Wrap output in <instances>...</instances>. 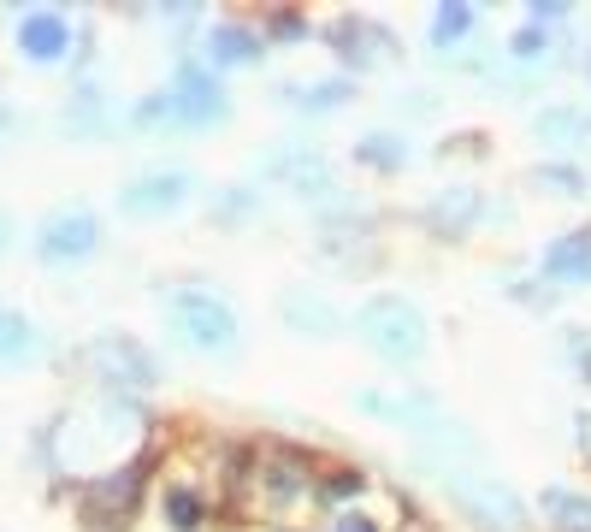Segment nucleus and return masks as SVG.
I'll return each instance as SVG.
<instances>
[{
	"instance_id": "obj_1",
	"label": "nucleus",
	"mask_w": 591,
	"mask_h": 532,
	"mask_svg": "<svg viewBox=\"0 0 591 532\" xmlns=\"http://www.w3.org/2000/svg\"><path fill=\"white\" fill-rule=\"evenodd\" d=\"M355 332L391 367H408V361L426 355V320H420V308L408 296H373V302H361L355 308Z\"/></svg>"
},
{
	"instance_id": "obj_2",
	"label": "nucleus",
	"mask_w": 591,
	"mask_h": 532,
	"mask_svg": "<svg viewBox=\"0 0 591 532\" xmlns=\"http://www.w3.org/2000/svg\"><path fill=\"white\" fill-rule=\"evenodd\" d=\"M136 438H142V414H136L131 402H119V397L89 402V408H77L66 420V462L83 467L89 444H101V467H113Z\"/></svg>"
},
{
	"instance_id": "obj_3",
	"label": "nucleus",
	"mask_w": 591,
	"mask_h": 532,
	"mask_svg": "<svg viewBox=\"0 0 591 532\" xmlns=\"http://www.w3.org/2000/svg\"><path fill=\"white\" fill-rule=\"evenodd\" d=\"M166 314H172L178 337H184L190 349H201V355H231V349H237V314H231V302H219L213 290H172Z\"/></svg>"
},
{
	"instance_id": "obj_4",
	"label": "nucleus",
	"mask_w": 591,
	"mask_h": 532,
	"mask_svg": "<svg viewBox=\"0 0 591 532\" xmlns=\"http://www.w3.org/2000/svg\"><path fill=\"white\" fill-rule=\"evenodd\" d=\"M444 491L456 497L467 515H479V521H491V527L503 521V527L515 532V527H521V515H526V509H521V497H515L509 485L485 479V473H461V467H444Z\"/></svg>"
},
{
	"instance_id": "obj_5",
	"label": "nucleus",
	"mask_w": 591,
	"mask_h": 532,
	"mask_svg": "<svg viewBox=\"0 0 591 532\" xmlns=\"http://www.w3.org/2000/svg\"><path fill=\"white\" fill-rule=\"evenodd\" d=\"M89 361H95V373H101L107 385H125V391H148L154 373H160L154 355L125 332H101L95 343H89Z\"/></svg>"
},
{
	"instance_id": "obj_6",
	"label": "nucleus",
	"mask_w": 591,
	"mask_h": 532,
	"mask_svg": "<svg viewBox=\"0 0 591 532\" xmlns=\"http://www.w3.org/2000/svg\"><path fill=\"white\" fill-rule=\"evenodd\" d=\"M95 243H101V219L89 207H60L36 231V255L42 261H83V255H95Z\"/></svg>"
},
{
	"instance_id": "obj_7",
	"label": "nucleus",
	"mask_w": 591,
	"mask_h": 532,
	"mask_svg": "<svg viewBox=\"0 0 591 532\" xmlns=\"http://www.w3.org/2000/svg\"><path fill=\"white\" fill-rule=\"evenodd\" d=\"M184 196H190V172H148V178L125 184L119 207H125L131 219H154V213H172Z\"/></svg>"
},
{
	"instance_id": "obj_8",
	"label": "nucleus",
	"mask_w": 591,
	"mask_h": 532,
	"mask_svg": "<svg viewBox=\"0 0 591 532\" xmlns=\"http://www.w3.org/2000/svg\"><path fill=\"white\" fill-rule=\"evenodd\" d=\"M172 119H190V125L225 119V95H219V83H207L201 66H184L178 89H172Z\"/></svg>"
},
{
	"instance_id": "obj_9",
	"label": "nucleus",
	"mask_w": 591,
	"mask_h": 532,
	"mask_svg": "<svg viewBox=\"0 0 591 532\" xmlns=\"http://www.w3.org/2000/svg\"><path fill=\"white\" fill-rule=\"evenodd\" d=\"M18 48H24L30 60H60L71 48V24L60 12H24V18H18Z\"/></svg>"
},
{
	"instance_id": "obj_10",
	"label": "nucleus",
	"mask_w": 591,
	"mask_h": 532,
	"mask_svg": "<svg viewBox=\"0 0 591 532\" xmlns=\"http://www.w3.org/2000/svg\"><path fill=\"white\" fill-rule=\"evenodd\" d=\"M544 148H591V113L586 107H544L532 119Z\"/></svg>"
},
{
	"instance_id": "obj_11",
	"label": "nucleus",
	"mask_w": 591,
	"mask_h": 532,
	"mask_svg": "<svg viewBox=\"0 0 591 532\" xmlns=\"http://www.w3.org/2000/svg\"><path fill=\"white\" fill-rule=\"evenodd\" d=\"M544 272L562 284H591V231H568L544 249Z\"/></svg>"
},
{
	"instance_id": "obj_12",
	"label": "nucleus",
	"mask_w": 591,
	"mask_h": 532,
	"mask_svg": "<svg viewBox=\"0 0 591 532\" xmlns=\"http://www.w3.org/2000/svg\"><path fill=\"white\" fill-rule=\"evenodd\" d=\"M261 54V36L249 24H213L207 30V66H249Z\"/></svg>"
},
{
	"instance_id": "obj_13",
	"label": "nucleus",
	"mask_w": 591,
	"mask_h": 532,
	"mask_svg": "<svg viewBox=\"0 0 591 532\" xmlns=\"http://www.w3.org/2000/svg\"><path fill=\"white\" fill-rule=\"evenodd\" d=\"M538 509H544V521H550L556 532H591V497H586V491L550 485V491L538 497Z\"/></svg>"
},
{
	"instance_id": "obj_14",
	"label": "nucleus",
	"mask_w": 591,
	"mask_h": 532,
	"mask_svg": "<svg viewBox=\"0 0 591 532\" xmlns=\"http://www.w3.org/2000/svg\"><path fill=\"white\" fill-rule=\"evenodd\" d=\"M284 320H290L296 332H314V337L337 332V308L320 302V296H302V290H290V296H284Z\"/></svg>"
},
{
	"instance_id": "obj_15",
	"label": "nucleus",
	"mask_w": 591,
	"mask_h": 532,
	"mask_svg": "<svg viewBox=\"0 0 591 532\" xmlns=\"http://www.w3.org/2000/svg\"><path fill=\"white\" fill-rule=\"evenodd\" d=\"M36 355V326L18 308H0V361H30Z\"/></svg>"
},
{
	"instance_id": "obj_16",
	"label": "nucleus",
	"mask_w": 591,
	"mask_h": 532,
	"mask_svg": "<svg viewBox=\"0 0 591 532\" xmlns=\"http://www.w3.org/2000/svg\"><path fill=\"white\" fill-rule=\"evenodd\" d=\"M355 160H361V166H373V172H396V166L408 160V148H402V136L373 131V136H361V142H355Z\"/></svg>"
},
{
	"instance_id": "obj_17",
	"label": "nucleus",
	"mask_w": 591,
	"mask_h": 532,
	"mask_svg": "<svg viewBox=\"0 0 591 532\" xmlns=\"http://www.w3.org/2000/svg\"><path fill=\"white\" fill-rule=\"evenodd\" d=\"M467 24H473V6H456V0H450V6H438V12H432V42H438V48H450V42L467 36Z\"/></svg>"
},
{
	"instance_id": "obj_18",
	"label": "nucleus",
	"mask_w": 591,
	"mask_h": 532,
	"mask_svg": "<svg viewBox=\"0 0 591 532\" xmlns=\"http://www.w3.org/2000/svg\"><path fill=\"white\" fill-rule=\"evenodd\" d=\"M473 213H479V196H473V190H444V201L432 207V225H450V231H461Z\"/></svg>"
},
{
	"instance_id": "obj_19",
	"label": "nucleus",
	"mask_w": 591,
	"mask_h": 532,
	"mask_svg": "<svg viewBox=\"0 0 591 532\" xmlns=\"http://www.w3.org/2000/svg\"><path fill=\"white\" fill-rule=\"evenodd\" d=\"M166 521H172L178 532L201 527V497L190 491V485H172V491H166Z\"/></svg>"
},
{
	"instance_id": "obj_20",
	"label": "nucleus",
	"mask_w": 591,
	"mask_h": 532,
	"mask_svg": "<svg viewBox=\"0 0 591 532\" xmlns=\"http://www.w3.org/2000/svg\"><path fill=\"white\" fill-rule=\"evenodd\" d=\"M532 178H538L544 190H562V196H580V190H586V178H580L574 166H538Z\"/></svg>"
},
{
	"instance_id": "obj_21",
	"label": "nucleus",
	"mask_w": 591,
	"mask_h": 532,
	"mask_svg": "<svg viewBox=\"0 0 591 532\" xmlns=\"http://www.w3.org/2000/svg\"><path fill=\"white\" fill-rule=\"evenodd\" d=\"M509 48H515V60H538V54L550 48V36H544V24H526V30H515Z\"/></svg>"
},
{
	"instance_id": "obj_22",
	"label": "nucleus",
	"mask_w": 591,
	"mask_h": 532,
	"mask_svg": "<svg viewBox=\"0 0 591 532\" xmlns=\"http://www.w3.org/2000/svg\"><path fill=\"white\" fill-rule=\"evenodd\" d=\"M343 95H349V83L337 77V83H320V89H308V101H302V107H337Z\"/></svg>"
},
{
	"instance_id": "obj_23",
	"label": "nucleus",
	"mask_w": 591,
	"mask_h": 532,
	"mask_svg": "<svg viewBox=\"0 0 591 532\" xmlns=\"http://www.w3.org/2000/svg\"><path fill=\"white\" fill-rule=\"evenodd\" d=\"M331 532H379V527H373L367 515H343V521H337V527H331Z\"/></svg>"
},
{
	"instance_id": "obj_24",
	"label": "nucleus",
	"mask_w": 591,
	"mask_h": 532,
	"mask_svg": "<svg viewBox=\"0 0 591 532\" xmlns=\"http://www.w3.org/2000/svg\"><path fill=\"white\" fill-rule=\"evenodd\" d=\"M580 444H586V456H591V408L580 414Z\"/></svg>"
},
{
	"instance_id": "obj_25",
	"label": "nucleus",
	"mask_w": 591,
	"mask_h": 532,
	"mask_svg": "<svg viewBox=\"0 0 591 532\" xmlns=\"http://www.w3.org/2000/svg\"><path fill=\"white\" fill-rule=\"evenodd\" d=\"M0 243H6V219H0Z\"/></svg>"
}]
</instances>
